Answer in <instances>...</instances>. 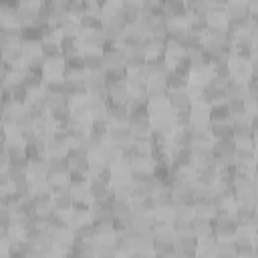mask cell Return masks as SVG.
<instances>
[{
  "label": "cell",
  "instance_id": "6da1fadb",
  "mask_svg": "<svg viewBox=\"0 0 258 258\" xmlns=\"http://www.w3.org/2000/svg\"><path fill=\"white\" fill-rule=\"evenodd\" d=\"M107 141L123 147L131 141V127L129 123H111L109 131H107Z\"/></svg>",
  "mask_w": 258,
  "mask_h": 258
},
{
  "label": "cell",
  "instance_id": "52a82bcc",
  "mask_svg": "<svg viewBox=\"0 0 258 258\" xmlns=\"http://www.w3.org/2000/svg\"><path fill=\"white\" fill-rule=\"evenodd\" d=\"M40 54L46 60H62V52L58 46V40H42L40 42Z\"/></svg>",
  "mask_w": 258,
  "mask_h": 258
},
{
  "label": "cell",
  "instance_id": "8992f818",
  "mask_svg": "<svg viewBox=\"0 0 258 258\" xmlns=\"http://www.w3.org/2000/svg\"><path fill=\"white\" fill-rule=\"evenodd\" d=\"M71 169L67 155H52L48 157V175H67Z\"/></svg>",
  "mask_w": 258,
  "mask_h": 258
},
{
  "label": "cell",
  "instance_id": "5b68a950",
  "mask_svg": "<svg viewBox=\"0 0 258 258\" xmlns=\"http://www.w3.org/2000/svg\"><path fill=\"white\" fill-rule=\"evenodd\" d=\"M83 60H85L87 73H101L105 69L101 50H83Z\"/></svg>",
  "mask_w": 258,
  "mask_h": 258
},
{
  "label": "cell",
  "instance_id": "30bf717a",
  "mask_svg": "<svg viewBox=\"0 0 258 258\" xmlns=\"http://www.w3.org/2000/svg\"><path fill=\"white\" fill-rule=\"evenodd\" d=\"M52 208L56 212L69 214L73 208V194L71 191H62V194H52Z\"/></svg>",
  "mask_w": 258,
  "mask_h": 258
},
{
  "label": "cell",
  "instance_id": "7c38bea8",
  "mask_svg": "<svg viewBox=\"0 0 258 258\" xmlns=\"http://www.w3.org/2000/svg\"><path fill=\"white\" fill-rule=\"evenodd\" d=\"M228 2H230V0H208V4L214 6V8H224Z\"/></svg>",
  "mask_w": 258,
  "mask_h": 258
},
{
  "label": "cell",
  "instance_id": "3957f363",
  "mask_svg": "<svg viewBox=\"0 0 258 258\" xmlns=\"http://www.w3.org/2000/svg\"><path fill=\"white\" fill-rule=\"evenodd\" d=\"M167 105L169 109H191V99L185 89H171L167 91Z\"/></svg>",
  "mask_w": 258,
  "mask_h": 258
},
{
  "label": "cell",
  "instance_id": "ba28073f",
  "mask_svg": "<svg viewBox=\"0 0 258 258\" xmlns=\"http://www.w3.org/2000/svg\"><path fill=\"white\" fill-rule=\"evenodd\" d=\"M145 60H147V54H145V52H139V50H127V54H125V69H127V71H139V69H145Z\"/></svg>",
  "mask_w": 258,
  "mask_h": 258
},
{
  "label": "cell",
  "instance_id": "9c48e42d",
  "mask_svg": "<svg viewBox=\"0 0 258 258\" xmlns=\"http://www.w3.org/2000/svg\"><path fill=\"white\" fill-rule=\"evenodd\" d=\"M212 139H230L232 137V125L230 121H218V123H208ZM234 139V137H232Z\"/></svg>",
  "mask_w": 258,
  "mask_h": 258
},
{
  "label": "cell",
  "instance_id": "277c9868",
  "mask_svg": "<svg viewBox=\"0 0 258 258\" xmlns=\"http://www.w3.org/2000/svg\"><path fill=\"white\" fill-rule=\"evenodd\" d=\"M165 16L167 20H185L187 18V8L185 0H165Z\"/></svg>",
  "mask_w": 258,
  "mask_h": 258
},
{
  "label": "cell",
  "instance_id": "8fae6325",
  "mask_svg": "<svg viewBox=\"0 0 258 258\" xmlns=\"http://www.w3.org/2000/svg\"><path fill=\"white\" fill-rule=\"evenodd\" d=\"M20 6V0H0V10H16Z\"/></svg>",
  "mask_w": 258,
  "mask_h": 258
},
{
  "label": "cell",
  "instance_id": "7a4b0ae2",
  "mask_svg": "<svg viewBox=\"0 0 258 258\" xmlns=\"http://www.w3.org/2000/svg\"><path fill=\"white\" fill-rule=\"evenodd\" d=\"M232 216L238 222V226H254L256 224V206H248V204H240L238 202V206L232 212Z\"/></svg>",
  "mask_w": 258,
  "mask_h": 258
}]
</instances>
